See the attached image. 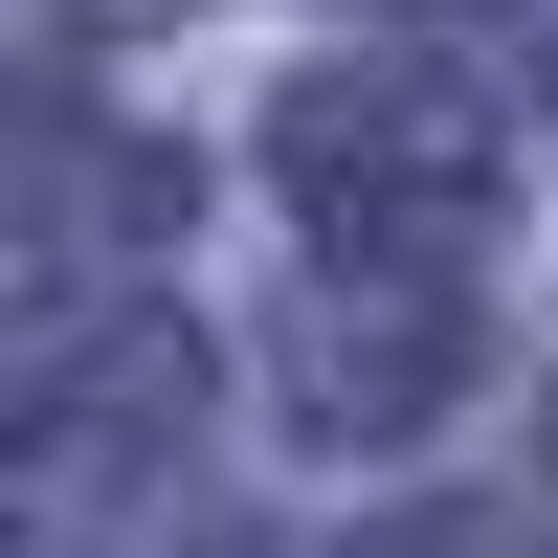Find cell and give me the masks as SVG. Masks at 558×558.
Segmentation results:
<instances>
[{
  "label": "cell",
  "mask_w": 558,
  "mask_h": 558,
  "mask_svg": "<svg viewBox=\"0 0 558 558\" xmlns=\"http://www.w3.org/2000/svg\"><path fill=\"white\" fill-rule=\"evenodd\" d=\"M268 179L313 202V246L447 268L492 223V112H470V68H425V45H357V68H313L291 112H268Z\"/></svg>",
  "instance_id": "cell-1"
},
{
  "label": "cell",
  "mask_w": 558,
  "mask_h": 558,
  "mask_svg": "<svg viewBox=\"0 0 558 558\" xmlns=\"http://www.w3.org/2000/svg\"><path fill=\"white\" fill-rule=\"evenodd\" d=\"M447 402H470V291L336 246V291L291 313V425L313 447H402V425H447Z\"/></svg>",
  "instance_id": "cell-2"
},
{
  "label": "cell",
  "mask_w": 558,
  "mask_h": 558,
  "mask_svg": "<svg viewBox=\"0 0 558 558\" xmlns=\"http://www.w3.org/2000/svg\"><path fill=\"white\" fill-rule=\"evenodd\" d=\"M357 558H536V514H402V536H357Z\"/></svg>",
  "instance_id": "cell-3"
},
{
  "label": "cell",
  "mask_w": 558,
  "mask_h": 558,
  "mask_svg": "<svg viewBox=\"0 0 558 558\" xmlns=\"http://www.w3.org/2000/svg\"><path fill=\"white\" fill-rule=\"evenodd\" d=\"M89 23H157V0H89Z\"/></svg>",
  "instance_id": "cell-4"
},
{
  "label": "cell",
  "mask_w": 558,
  "mask_h": 558,
  "mask_svg": "<svg viewBox=\"0 0 558 558\" xmlns=\"http://www.w3.org/2000/svg\"><path fill=\"white\" fill-rule=\"evenodd\" d=\"M0 514H23V447H0Z\"/></svg>",
  "instance_id": "cell-5"
}]
</instances>
